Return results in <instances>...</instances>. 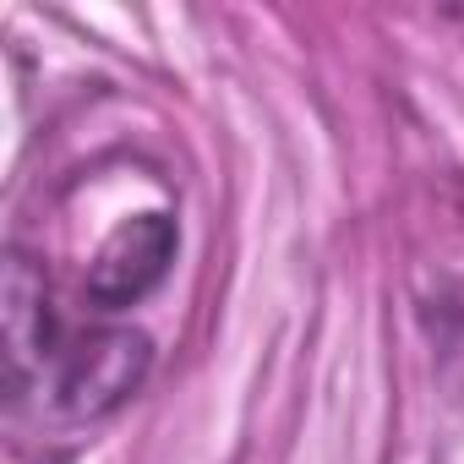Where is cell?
<instances>
[{
    "label": "cell",
    "mask_w": 464,
    "mask_h": 464,
    "mask_svg": "<svg viewBox=\"0 0 464 464\" xmlns=\"http://www.w3.org/2000/svg\"><path fill=\"white\" fill-rule=\"evenodd\" d=\"M0 323H6V372H12V399H23L34 382H44V372L61 355V328L50 312V285L39 257L12 252L6 257V279H0Z\"/></svg>",
    "instance_id": "3"
},
{
    "label": "cell",
    "mask_w": 464,
    "mask_h": 464,
    "mask_svg": "<svg viewBox=\"0 0 464 464\" xmlns=\"http://www.w3.org/2000/svg\"><path fill=\"white\" fill-rule=\"evenodd\" d=\"M175 252H180L175 218H169V213H137V218L115 224L110 241L93 252L82 290H88V301H93L99 312L137 306L142 295H153V290L164 285Z\"/></svg>",
    "instance_id": "2"
},
{
    "label": "cell",
    "mask_w": 464,
    "mask_h": 464,
    "mask_svg": "<svg viewBox=\"0 0 464 464\" xmlns=\"http://www.w3.org/2000/svg\"><path fill=\"white\" fill-rule=\"evenodd\" d=\"M153 372V339L142 328H93L72 344H61L50 366L55 410L72 420H104L115 415Z\"/></svg>",
    "instance_id": "1"
}]
</instances>
